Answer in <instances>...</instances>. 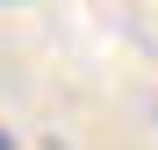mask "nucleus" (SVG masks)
<instances>
[{
  "mask_svg": "<svg viewBox=\"0 0 158 150\" xmlns=\"http://www.w3.org/2000/svg\"><path fill=\"white\" fill-rule=\"evenodd\" d=\"M0 150H15V143H7V136H0Z\"/></svg>",
  "mask_w": 158,
  "mask_h": 150,
  "instance_id": "nucleus-1",
  "label": "nucleus"
}]
</instances>
